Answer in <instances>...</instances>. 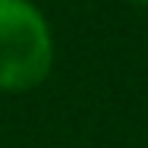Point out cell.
<instances>
[{
	"instance_id": "2",
	"label": "cell",
	"mask_w": 148,
	"mask_h": 148,
	"mask_svg": "<svg viewBox=\"0 0 148 148\" xmlns=\"http://www.w3.org/2000/svg\"><path fill=\"white\" fill-rule=\"evenodd\" d=\"M132 3H148V0H132Z\"/></svg>"
},
{
	"instance_id": "1",
	"label": "cell",
	"mask_w": 148,
	"mask_h": 148,
	"mask_svg": "<svg viewBox=\"0 0 148 148\" xmlns=\"http://www.w3.org/2000/svg\"><path fill=\"white\" fill-rule=\"evenodd\" d=\"M54 32L32 0H0V91L38 88L54 69Z\"/></svg>"
}]
</instances>
